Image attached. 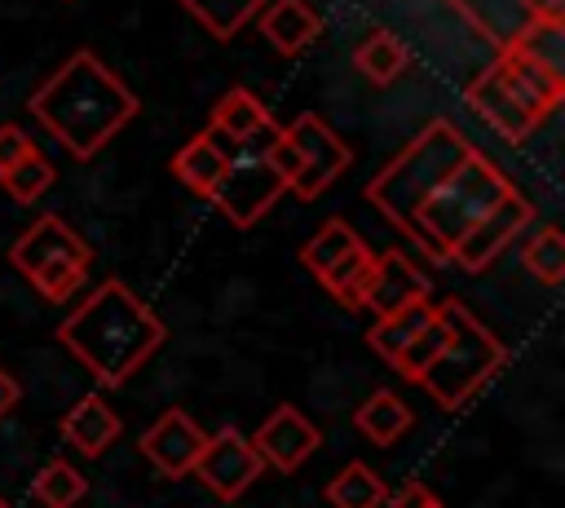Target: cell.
Masks as SVG:
<instances>
[{"mask_svg":"<svg viewBox=\"0 0 565 508\" xmlns=\"http://www.w3.org/2000/svg\"><path fill=\"white\" fill-rule=\"evenodd\" d=\"M163 318L124 278L97 283L71 309V318L57 322V345L71 349L84 371L106 389L128 384L141 362H150V353L163 345Z\"/></svg>","mask_w":565,"mask_h":508,"instance_id":"obj_1","label":"cell"},{"mask_svg":"<svg viewBox=\"0 0 565 508\" xmlns=\"http://www.w3.org/2000/svg\"><path fill=\"white\" fill-rule=\"evenodd\" d=\"M26 106L75 159H93L137 115V93L97 53L79 49L31 93Z\"/></svg>","mask_w":565,"mask_h":508,"instance_id":"obj_2","label":"cell"},{"mask_svg":"<svg viewBox=\"0 0 565 508\" xmlns=\"http://www.w3.org/2000/svg\"><path fill=\"white\" fill-rule=\"evenodd\" d=\"M516 186L472 146L415 208L411 225H406V239H415L433 261H446L450 247L494 208L512 194Z\"/></svg>","mask_w":565,"mask_h":508,"instance_id":"obj_3","label":"cell"},{"mask_svg":"<svg viewBox=\"0 0 565 508\" xmlns=\"http://www.w3.org/2000/svg\"><path fill=\"white\" fill-rule=\"evenodd\" d=\"M437 314H441V327H446L441 349L433 353V362L411 384H419L437 406L459 411L508 362V349L499 345V336L459 296H446L437 305Z\"/></svg>","mask_w":565,"mask_h":508,"instance_id":"obj_4","label":"cell"},{"mask_svg":"<svg viewBox=\"0 0 565 508\" xmlns=\"http://www.w3.org/2000/svg\"><path fill=\"white\" fill-rule=\"evenodd\" d=\"M468 150H472V141H468L450 119L424 124V133H415V137L371 177L366 203H371L388 225H397V230L406 234V225H411L419 199H424Z\"/></svg>","mask_w":565,"mask_h":508,"instance_id":"obj_5","label":"cell"},{"mask_svg":"<svg viewBox=\"0 0 565 508\" xmlns=\"http://www.w3.org/2000/svg\"><path fill=\"white\" fill-rule=\"evenodd\" d=\"M9 261L44 300H71V292H79L88 278L93 247L71 221H62L57 212H44L13 239Z\"/></svg>","mask_w":565,"mask_h":508,"instance_id":"obj_6","label":"cell"},{"mask_svg":"<svg viewBox=\"0 0 565 508\" xmlns=\"http://www.w3.org/2000/svg\"><path fill=\"white\" fill-rule=\"evenodd\" d=\"M274 133H278V124L265 128V133H256V137H247V141H238V146L230 150L225 181H221V190L212 194V203L221 208V216H225L230 225H238V230L256 225V221L278 203V194L287 190L282 177H278L274 163H269V141H274Z\"/></svg>","mask_w":565,"mask_h":508,"instance_id":"obj_7","label":"cell"},{"mask_svg":"<svg viewBox=\"0 0 565 508\" xmlns=\"http://www.w3.org/2000/svg\"><path fill=\"white\" fill-rule=\"evenodd\" d=\"M278 133H282V141L296 155V177H291L287 190L296 199H305V203L318 199L322 190H331V181L353 163V150L344 146V137L327 119H318V115H296Z\"/></svg>","mask_w":565,"mask_h":508,"instance_id":"obj_8","label":"cell"},{"mask_svg":"<svg viewBox=\"0 0 565 508\" xmlns=\"http://www.w3.org/2000/svg\"><path fill=\"white\" fill-rule=\"evenodd\" d=\"M260 473H265V464H260L252 437L238 433V428L207 433V442H203V451H199V459H194V477H199L216 499H225V504H234Z\"/></svg>","mask_w":565,"mask_h":508,"instance_id":"obj_9","label":"cell"},{"mask_svg":"<svg viewBox=\"0 0 565 508\" xmlns=\"http://www.w3.org/2000/svg\"><path fill=\"white\" fill-rule=\"evenodd\" d=\"M530 221H534L530 203L512 190L503 203H494V208H490V212H486V216H481V221H477V225H472V230L450 247V256H446V261H450V265H459L463 274H481V269H486V265H490V261H494V256H499V252H503V247H508V243H512Z\"/></svg>","mask_w":565,"mask_h":508,"instance_id":"obj_10","label":"cell"},{"mask_svg":"<svg viewBox=\"0 0 565 508\" xmlns=\"http://www.w3.org/2000/svg\"><path fill=\"white\" fill-rule=\"evenodd\" d=\"M203 442H207V433H203L181 406H168V411L137 437V451H141L163 477L181 481V477L194 473V459H199Z\"/></svg>","mask_w":565,"mask_h":508,"instance_id":"obj_11","label":"cell"},{"mask_svg":"<svg viewBox=\"0 0 565 508\" xmlns=\"http://www.w3.org/2000/svg\"><path fill=\"white\" fill-rule=\"evenodd\" d=\"M322 433L309 424V415L300 406H278L265 415V424L252 433V446L260 455L265 468H278V473H296L313 451H318Z\"/></svg>","mask_w":565,"mask_h":508,"instance_id":"obj_12","label":"cell"},{"mask_svg":"<svg viewBox=\"0 0 565 508\" xmlns=\"http://www.w3.org/2000/svg\"><path fill=\"white\" fill-rule=\"evenodd\" d=\"M415 300H428V278L415 269V261L406 252H375L366 287H362V305L375 309V318H388Z\"/></svg>","mask_w":565,"mask_h":508,"instance_id":"obj_13","label":"cell"},{"mask_svg":"<svg viewBox=\"0 0 565 508\" xmlns=\"http://www.w3.org/2000/svg\"><path fill=\"white\" fill-rule=\"evenodd\" d=\"M225 163H230V146H221L212 133H194V137L172 155L168 168H172V177H177L185 190L212 199V194L221 190V181H225Z\"/></svg>","mask_w":565,"mask_h":508,"instance_id":"obj_14","label":"cell"},{"mask_svg":"<svg viewBox=\"0 0 565 508\" xmlns=\"http://www.w3.org/2000/svg\"><path fill=\"white\" fill-rule=\"evenodd\" d=\"M256 18H260V35L278 53H300L322 31V18H318V9L309 0H265V9Z\"/></svg>","mask_w":565,"mask_h":508,"instance_id":"obj_15","label":"cell"},{"mask_svg":"<svg viewBox=\"0 0 565 508\" xmlns=\"http://www.w3.org/2000/svg\"><path fill=\"white\" fill-rule=\"evenodd\" d=\"M486 44H494V53L512 49V40L530 27L525 18V0H446Z\"/></svg>","mask_w":565,"mask_h":508,"instance_id":"obj_16","label":"cell"},{"mask_svg":"<svg viewBox=\"0 0 565 508\" xmlns=\"http://www.w3.org/2000/svg\"><path fill=\"white\" fill-rule=\"evenodd\" d=\"M265 128H274V115L265 110V102L256 93H247V88H230L212 106V124L203 133H212L221 146H238V141H247V137H256Z\"/></svg>","mask_w":565,"mask_h":508,"instance_id":"obj_17","label":"cell"},{"mask_svg":"<svg viewBox=\"0 0 565 508\" xmlns=\"http://www.w3.org/2000/svg\"><path fill=\"white\" fill-rule=\"evenodd\" d=\"M62 437L79 451V455H102L106 446H115V437H119V415L106 406V398H97V393H88V398H79L66 415H62Z\"/></svg>","mask_w":565,"mask_h":508,"instance_id":"obj_18","label":"cell"},{"mask_svg":"<svg viewBox=\"0 0 565 508\" xmlns=\"http://www.w3.org/2000/svg\"><path fill=\"white\" fill-rule=\"evenodd\" d=\"M411 406L393 393V389H375L358 411H353V428L366 437V442H375V446H393L406 428H411Z\"/></svg>","mask_w":565,"mask_h":508,"instance_id":"obj_19","label":"cell"},{"mask_svg":"<svg viewBox=\"0 0 565 508\" xmlns=\"http://www.w3.org/2000/svg\"><path fill=\"white\" fill-rule=\"evenodd\" d=\"M353 66L371 80V84H393L406 66H411V49H406V40L402 35H393V31H366L362 35V44L353 49Z\"/></svg>","mask_w":565,"mask_h":508,"instance_id":"obj_20","label":"cell"},{"mask_svg":"<svg viewBox=\"0 0 565 508\" xmlns=\"http://www.w3.org/2000/svg\"><path fill=\"white\" fill-rule=\"evenodd\" d=\"M428 318H433V305H428V300H415V305H406V309H397V314H388V318H375V327L366 331V345H371L384 362H393V358L428 327Z\"/></svg>","mask_w":565,"mask_h":508,"instance_id":"obj_21","label":"cell"},{"mask_svg":"<svg viewBox=\"0 0 565 508\" xmlns=\"http://www.w3.org/2000/svg\"><path fill=\"white\" fill-rule=\"evenodd\" d=\"M384 499H388V486H384V481L375 477V468L362 464V459L344 464V468L327 481V504H331V508H384Z\"/></svg>","mask_w":565,"mask_h":508,"instance_id":"obj_22","label":"cell"},{"mask_svg":"<svg viewBox=\"0 0 565 508\" xmlns=\"http://www.w3.org/2000/svg\"><path fill=\"white\" fill-rule=\"evenodd\" d=\"M203 31H212L216 40H234L260 9L265 0H177Z\"/></svg>","mask_w":565,"mask_h":508,"instance_id":"obj_23","label":"cell"},{"mask_svg":"<svg viewBox=\"0 0 565 508\" xmlns=\"http://www.w3.org/2000/svg\"><path fill=\"white\" fill-rule=\"evenodd\" d=\"M512 49L521 57H530L539 71H547L552 80H565V22H530Z\"/></svg>","mask_w":565,"mask_h":508,"instance_id":"obj_24","label":"cell"},{"mask_svg":"<svg viewBox=\"0 0 565 508\" xmlns=\"http://www.w3.org/2000/svg\"><path fill=\"white\" fill-rule=\"evenodd\" d=\"M371 261H375V252H371L366 243H358V247L344 252L335 265H327L318 278H322V287H327L344 309H362V287H366Z\"/></svg>","mask_w":565,"mask_h":508,"instance_id":"obj_25","label":"cell"},{"mask_svg":"<svg viewBox=\"0 0 565 508\" xmlns=\"http://www.w3.org/2000/svg\"><path fill=\"white\" fill-rule=\"evenodd\" d=\"M31 490H35V499H40L44 508H75V504L88 495V481L79 477V468H71V459H49V464L35 473Z\"/></svg>","mask_w":565,"mask_h":508,"instance_id":"obj_26","label":"cell"},{"mask_svg":"<svg viewBox=\"0 0 565 508\" xmlns=\"http://www.w3.org/2000/svg\"><path fill=\"white\" fill-rule=\"evenodd\" d=\"M362 239H358V230L349 225V221H340V216H331L327 225H318V234L300 247V265L309 269V274H322L327 265H335L344 252H353Z\"/></svg>","mask_w":565,"mask_h":508,"instance_id":"obj_27","label":"cell"},{"mask_svg":"<svg viewBox=\"0 0 565 508\" xmlns=\"http://www.w3.org/2000/svg\"><path fill=\"white\" fill-rule=\"evenodd\" d=\"M521 265H525L543 287H561V278H565V239H561V230H556V225H543V230L525 243Z\"/></svg>","mask_w":565,"mask_h":508,"instance_id":"obj_28","label":"cell"},{"mask_svg":"<svg viewBox=\"0 0 565 508\" xmlns=\"http://www.w3.org/2000/svg\"><path fill=\"white\" fill-rule=\"evenodd\" d=\"M0 186H4L18 203H35V199L53 186V163L31 146L13 168H4V172H0Z\"/></svg>","mask_w":565,"mask_h":508,"instance_id":"obj_29","label":"cell"},{"mask_svg":"<svg viewBox=\"0 0 565 508\" xmlns=\"http://www.w3.org/2000/svg\"><path fill=\"white\" fill-rule=\"evenodd\" d=\"M26 150H31V137H26L18 124H0V172L13 168Z\"/></svg>","mask_w":565,"mask_h":508,"instance_id":"obj_30","label":"cell"},{"mask_svg":"<svg viewBox=\"0 0 565 508\" xmlns=\"http://www.w3.org/2000/svg\"><path fill=\"white\" fill-rule=\"evenodd\" d=\"M433 499H437V495H433L424 481H406L397 495H388V499H384V508H428Z\"/></svg>","mask_w":565,"mask_h":508,"instance_id":"obj_31","label":"cell"},{"mask_svg":"<svg viewBox=\"0 0 565 508\" xmlns=\"http://www.w3.org/2000/svg\"><path fill=\"white\" fill-rule=\"evenodd\" d=\"M530 22H565V0H525Z\"/></svg>","mask_w":565,"mask_h":508,"instance_id":"obj_32","label":"cell"},{"mask_svg":"<svg viewBox=\"0 0 565 508\" xmlns=\"http://www.w3.org/2000/svg\"><path fill=\"white\" fill-rule=\"evenodd\" d=\"M18 398H22V389H18V380L0 367V415H9L13 406H18Z\"/></svg>","mask_w":565,"mask_h":508,"instance_id":"obj_33","label":"cell"},{"mask_svg":"<svg viewBox=\"0 0 565 508\" xmlns=\"http://www.w3.org/2000/svg\"><path fill=\"white\" fill-rule=\"evenodd\" d=\"M0 508H13V504H4V499H0Z\"/></svg>","mask_w":565,"mask_h":508,"instance_id":"obj_34","label":"cell"},{"mask_svg":"<svg viewBox=\"0 0 565 508\" xmlns=\"http://www.w3.org/2000/svg\"><path fill=\"white\" fill-rule=\"evenodd\" d=\"M428 508H441V504H437V499H433V504H428Z\"/></svg>","mask_w":565,"mask_h":508,"instance_id":"obj_35","label":"cell"}]
</instances>
